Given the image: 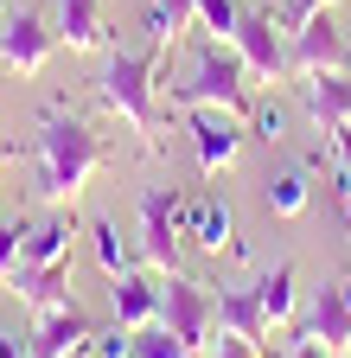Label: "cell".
Here are the masks:
<instances>
[{
  "mask_svg": "<svg viewBox=\"0 0 351 358\" xmlns=\"http://www.w3.org/2000/svg\"><path fill=\"white\" fill-rule=\"evenodd\" d=\"M103 166H115V148L96 134L90 115H77L64 103L38 109V122H32V199L38 205L77 211L83 186H90Z\"/></svg>",
  "mask_w": 351,
  "mask_h": 358,
  "instance_id": "obj_1",
  "label": "cell"
},
{
  "mask_svg": "<svg viewBox=\"0 0 351 358\" xmlns=\"http://www.w3.org/2000/svg\"><path fill=\"white\" fill-rule=\"evenodd\" d=\"M160 109L172 115V109H230V115H249L255 109V77H249V64L237 58V45H224V38H204L198 52H192V64H186V77H172V71H160Z\"/></svg>",
  "mask_w": 351,
  "mask_h": 358,
  "instance_id": "obj_2",
  "label": "cell"
},
{
  "mask_svg": "<svg viewBox=\"0 0 351 358\" xmlns=\"http://www.w3.org/2000/svg\"><path fill=\"white\" fill-rule=\"evenodd\" d=\"M96 103L135 134V148L147 160L160 154V58L154 52L109 45V52H103V71H96Z\"/></svg>",
  "mask_w": 351,
  "mask_h": 358,
  "instance_id": "obj_3",
  "label": "cell"
},
{
  "mask_svg": "<svg viewBox=\"0 0 351 358\" xmlns=\"http://www.w3.org/2000/svg\"><path fill=\"white\" fill-rule=\"evenodd\" d=\"M135 237H141V262L154 275H179L186 268V192L154 179L135 199Z\"/></svg>",
  "mask_w": 351,
  "mask_h": 358,
  "instance_id": "obj_4",
  "label": "cell"
},
{
  "mask_svg": "<svg viewBox=\"0 0 351 358\" xmlns=\"http://www.w3.org/2000/svg\"><path fill=\"white\" fill-rule=\"evenodd\" d=\"M160 320L179 333L198 358H204V352H211V339H217V288H211V282H192L186 268H179V275H166Z\"/></svg>",
  "mask_w": 351,
  "mask_h": 358,
  "instance_id": "obj_5",
  "label": "cell"
},
{
  "mask_svg": "<svg viewBox=\"0 0 351 358\" xmlns=\"http://www.w3.org/2000/svg\"><path fill=\"white\" fill-rule=\"evenodd\" d=\"M52 52H58V32H52L45 13H32V7H7L0 13V64H7L13 77H38Z\"/></svg>",
  "mask_w": 351,
  "mask_h": 358,
  "instance_id": "obj_6",
  "label": "cell"
},
{
  "mask_svg": "<svg viewBox=\"0 0 351 358\" xmlns=\"http://www.w3.org/2000/svg\"><path fill=\"white\" fill-rule=\"evenodd\" d=\"M186 128H192V154H198L204 179L230 173L237 154H243V134H249V122L230 115V109H186Z\"/></svg>",
  "mask_w": 351,
  "mask_h": 358,
  "instance_id": "obj_7",
  "label": "cell"
},
{
  "mask_svg": "<svg viewBox=\"0 0 351 358\" xmlns=\"http://www.w3.org/2000/svg\"><path fill=\"white\" fill-rule=\"evenodd\" d=\"M230 45H237V58L249 64L255 83H287L294 77V64H287V32H281L275 13H243V26H237Z\"/></svg>",
  "mask_w": 351,
  "mask_h": 358,
  "instance_id": "obj_8",
  "label": "cell"
},
{
  "mask_svg": "<svg viewBox=\"0 0 351 358\" xmlns=\"http://www.w3.org/2000/svg\"><path fill=\"white\" fill-rule=\"evenodd\" d=\"M345 58H351V38L332 26V13H313L306 26H294V32H287V64H294V77L345 71Z\"/></svg>",
  "mask_w": 351,
  "mask_h": 358,
  "instance_id": "obj_9",
  "label": "cell"
},
{
  "mask_svg": "<svg viewBox=\"0 0 351 358\" xmlns=\"http://www.w3.org/2000/svg\"><path fill=\"white\" fill-rule=\"evenodd\" d=\"M52 32H58L64 52H77V58H103L109 45H115L103 0H52Z\"/></svg>",
  "mask_w": 351,
  "mask_h": 358,
  "instance_id": "obj_10",
  "label": "cell"
},
{
  "mask_svg": "<svg viewBox=\"0 0 351 358\" xmlns=\"http://www.w3.org/2000/svg\"><path fill=\"white\" fill-rule=\"evenodd\" d=\"M186 237H192V250H204V256H243V237H237V211H230V199L224 192H198V199H186Z\"/></svg>",
  "mask_w": 351,
  "mask_h": 358,
  "instance_id": "obj_11",
  "label": "cell"
},
{
  "mask_svg": "<svg viewBox=\"0 0 351 358\" xmlns=\"http://www.w3.org/2000/svg\"><path fill=\"white\" fill-rule=\"evenodd\" d=\"M90 333H96V320L83 313V301H64L52 313H38V333L26 339V352L32 358H77L83 345H90Z\"/></svg>",
  "mask_w": 351,
  "mask_h": 358,
  "instance_id": "obj_12",
  "label": "cell"
},
{
  "mask_svg": "<svg viewBox=\"0 0 351 358\" xmlns=\"http://www.w3.org/2000/svg\"><path fill=\"white\" fill-rule=\"evenodd\" d=\"M300 90V115L313 122L320 134L351 122V71H320V77H294Z\"/></svg>",
  "mask_w": 351,
  "mask_h": 358,
  "instance_id": "obj_13",
  "label": "cell"
},
{
  "mask_svg": "<svg viewBox=\"0 0 351 358\" xmlns=\"http://www.w3.org/2000/svg\"><path fill=\"white\" fill-rule=\"evenodd\" d=\"M7 288H13V301L32 307V313H52V307L77 301V294H70V262H13V268H7Z\"/></svg>",
  "mask_w": 351,
  "mask_h": 358,
  "instance_id": "obj_14",
  "label": "cell"
},
{
  "mask_svg": "<svg viewBox=\"0 0 351 358\" xmlns=\"http://www.w3.org/2000/svg\"><path fill=\"white\" fill-rule=\"evenodd\" d=\"M300 333H306V339H320L332 358H345V352H351V282L320 288L313 307H306V320H300Z\"/></svg>",
  "mask_w": 351,
  "mask_h": 358,
  "instance_id": "obj_15",
  "label": "cell"
},
{
  "mask_svg": "<svg viewBox=\"0 0 351 358\" xmlns=\"http://www.w3.org/2000/svg\"><path fill=\"white\" fill-rule=\"evenodd\" d=\"M160 294H166V275H154V268H128V275L109 282V307L121 327H147L160 320Z\"/></svg>",
  "mask_w": 351,
  "mask_h": 358,
  "instance_id": "obj_16",
  "label": "cell"
},
{
  "mask_svg": "<svg viewBox=\"0 0 351 358\" xmlns=\"http://www.w3.org/2000/svg\"><path fill=\"white\" fill-rule=\"evenodd\" d=\"M192 13H198V0H141V32H147V52L160 58V71L172 64L179 32H192Z\"/></svg>",
  "mask_w": 351,
  "mask_h": 358,
  "instance_id": "obj_17",
  "label": "cell"
},
{
  "mask_svg": "<svg viewBox=\"0 0 351 358\" xmlns=\"http://www.w3.org/2000/svg\"><path fill=\"white\" fill-rule=\"evenodd\" d=\"M217 333H243V339H269V313H262L255 288H217Z\"/></svg>",
  "mask_w": 351,
  "mask_h": 358,
  "instance_id": "obj_18",
  "label": "cell"
},
{
  "mask_svg": "<svg viewBox=\"0 0 351 358\" xmlns=\"http://www.w3.org/2000/svg\"><path fill=\"white\" fill-rule=\"evenodd\" d=\"M255 301H262V313H269V333L275 327H294V307H300V294H294V262H275V268H255Z\"/></svg>",
  "mask_w": 351,
  "mask_h": 358,
  "instance_id": "obj_19",
  "label": "cell"
},
{
  "mask_svg": "<svg viewBox=\"0 0 351 358\" xmlns=\"http://www.w3.org/2000/svg\"><path fill=\"white\" fill-rule=\"evenodd\" d=\"M70 237H77V217L70 211H52L45 224H32V231H26L20 262H70Z\"/></svg>",
  "mask_w": 351,
  "mask_h": 358,
  "instance_id": "obj_20",
  "label": "cell"
},
{
  "mask_svg": "<svg viewBox=\"0 0 351 358\" xmlns=\"http://www.w3.org/2000/svg\"><path fill=\"white\" fill-rule=\"evenodd\" d=\"M128 358H198L179 333H172L166 320H147V327H135V352Z\"/></svg>",
  "mask_w": 351,
  "mask_h": 358,
  "instance_id": "obj_21",
  "label": "cell"
},
{
  "mask_svg": "<svg viewBox=\"0 0 351 358\" xmlns=\"http://www.w3.org/2000/svg\"><path fill=\"white\" fill-rule=\"evenodd\" d=\"M262 205H269L275 217H300V211H306V166L275 173V179H269V192H262Z\"/></svg>",
  "mask_w": 351,
  "mask_h": 358,
  "instance_id": "obj_22",
  "label": "cell"
},
{
  "mask_svg": "<svg viewBox=\"0 0 351 358\" xmlns=\"http://www.w3.org/2000/svg\"><path fill=\"white\" fill-rule=\"evenodd\" d=\"M90 250H96V262H103V275H109V282L135 268V262H128V243H121V231H115L109 217H96V224H90Z\"/></svg>",
  "mask_w": 351,
  "mask_h": 358,
  "instance_id": "obj_23",
  "label": "cell"
},
{
  "mask_svg": "<svg viewBox=\"0 0 351 358\" xmlns=\"http://www.w3.org/2000/svg\"><path fill=\"white\" fill-rule=\"evenodd\" d=\"M192 26L204 32V38H237V26H243V7L237 0H198V13H192Z\"/></svg>",
  "mask_w": 351,
  "mask_h": 358,
  "instance_id": "obj_24",
  "label": "cell"
},
{
  "mask_svg": "<svg viewBox=\"0 0 351 358\" xmlns=\"http://www.w3.org/2000/svg\"><path fill=\"white\" fill-rule=\"evenodd\" d=\"M243 122H249V134H262V141H287V109L269 103V96H255V109Z\"/></svg>",
  "mask_w": 351,
  "mask_h": 358,
  "instance_id": "obj_25",
  "label": "cell"
},
{
  "mask_svg": "<svg viewBox=\"0 0 351 358\" xmlns=\"http://www.w3.org/2000/svg\"><path fill=\"white\" fill-rule=\"evenodd\" d=\"M90 352L96 358H128V352H135V327H121V320L115 327H96L90 333Z\"/></svg>",
  "mask_w": 351,
  "mask_h": 358,
  "instance_id": "obj_26",
  "label": "cell"
},
{
  "mask_svg": "<svg viewBox=\"0 0 351 358\" xmlns=\"http://www.w3.org/2000/svg\"><path fill=\"white\" fill-rule=\"evenodd\" d=\"M26 231H32L26 217H0V282H7V268L20 262V250H26Z\"/></svg>",
  "mask_w": 351,
  "mask_h": 358,
  "instance_id": "obj_27",
  "label": "cell"
},
{
  "mask_svg": "<svg viewBox=\"0 0 351 358\" xmlns=\"http://www.w3.org/2000/svg\"><path fill=\"white\" fill-rule=\"evenodd\" d=\"M204 358H262V345H255V339H243V333H217Z\"/></svg>",
  "mask_w": 351,
  "mask_h": 358,
  "instance_id": "obj_28",
  "label": "cell"
},
{
  "mask_svg": "<svg viewBox=\"0 0 351 358\" xmlns=\"http://www.w3.org/2000/svg\"><path fill=\"white\" fill-rule=\"evenodd\" d=\"M338 7V0H287V7H281V32H294V26H306V20H313V13H332Z\"/></svg>",
  "mask_w": 351,
  "mask_h": 358,
  "instance_id": "obj_29",
  "label": "cell"
},
{
  "mask_svg": "<svg viewBox=\"0 0 351 358\" xmlns=\"http://www.w3.org/2000/svg\"><path fill=\"white\" fill-rule=\"evenodd\" d=\"M326 141H332V173H338V179H351V122H345V128H332Z\"/></svg>",
  "mask_w": 351,
  "mask_h": 358,
  "instance_id": "obj_30",
  "label": "cell"
},
{
  "mask_svg": "<svg viewBox=\"0 0 351 358\" xmlns=\"http://www.w3.org/2000/svg\"><path fill=\"white\" fill-rule=\"evenodd\" d=\"M294 327H300V320H294ZM287 358H332V352H326V345H320V339H306V333H300V339H294V352H287Z\"/></svg>",
  "mask_w": 351,
  "mask_h": 358,
  "instance_id": "obj_31",
  "label": "cell"
},
{
  "mask_svg": "<svg viewBox=\"0 0 351 358\" xmlns=\"http://www.w3.org/2000/svg\"><path fill=\"white\" fill-rule=\"evenodd\" d=\"M0 358H32V352H26V339H20V333H0Z\"/></svg>",
  "mask_w": 351,
  "mask_h": 358,
  "instance_id": "obj_32",
  "label": "cell"
},
{
  "mask_svg": "<svg viewBox=\"0 0 351 358\" xmlns=\"http://www.w3.org/2000/svg\"><path fill=\"white\" fill-rule=\"evenodd\" d=\"M338 179V173H332ZM338 205H345V224H351V179H338Z\"/></svg>",
  "mask_w": 351,
  "mask_h": 358,
  "instance_id": "obj_33",
  "label": "cell"
},
{
  "mask_svg": "<svg viewBox=\"0 0 351 358\" xmlns=\"http://www.w3.org/2000/svg\"><path fill=\"white\" fill-rule=\"evenodd\" d=\"M20 160V141H0V166H13Z\"/></svg>",
  "mask_w": 351,
  "mask_h": 358,
  "instance_id": "obj_34",
  "label": "cell"
},
{
  "mask_svg": "<svg viewBox=\"0 0 351 358\" xmlns=\"http://www.w3.org/2000/svg\"><path fill=\"white\" fill-rule=\"evenodd\" d=\"M0 13H7V0H0Z\"/></svg>",
  "mask_w": 351,
  "mask_h": 358,
  "instance_id": "obj_35",
  "label": "cell"
},
{
  "mask_svg": "<svg viewBox=\"0 0 351 358\" xmlns=\"http://www.w3.org/2000/svg\"><path fill=\"white\" fill-rule=\"evenodd\" d=\"M345 71H351V58H345Z\"/></svg>",
  "mask_w": 351,
  "mask_h": 358,
  "instance_id": "obj_36",
  "label": "cell"
}]
</instances>
